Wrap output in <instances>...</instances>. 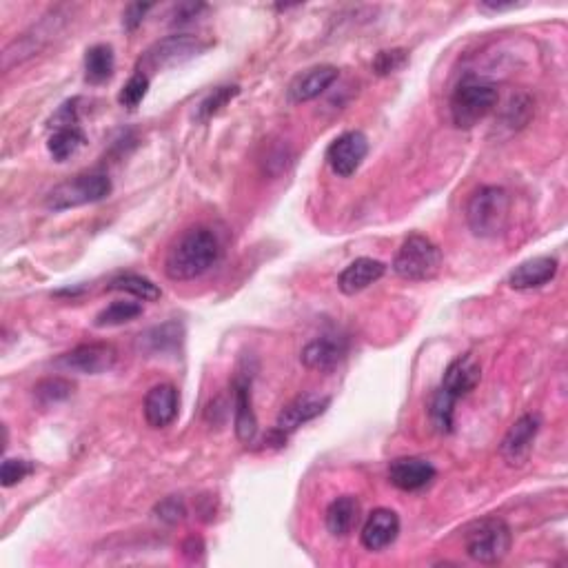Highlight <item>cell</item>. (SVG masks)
Returning <instances> with one entry per match:
<instances>
[{"instance_id":"18","label":"cell","mask_w":568,"mask_h":568,"mask_svg":"<svg viewBox=\"0 0 568 568\" xmlns=\"http://www.w3.org/2000/svg\"><path fill=\"white\" fill-rule=\"evenodd\" d=\"M389 480L400 491H420L435 480V466L422 458H398L389 464Z\"/></svg>"},{"instance_id":"2","label":"cell","mask_w":568,"mask_h":568,"mask_svg":"<svg viewBox=\"0 0 568 568\" xmlns=\"http://www.w3.org/2000/svg\"><path fill=\"white\" fill-rule=\"evenodd\" d=\"M511 196L502 187H480L466 205V222L473 236L497 238L509 227Z\"/></svg>"},{"instance_id":"14","label":"cell","mask_w":568,"mask_h":568,"mask_svg":"<svg viewBox=\"0 0 568 568\" xmlns=\"http://www.w3.org/2000/svg\"><path fill=\"white\" fill-rule=\"evenodd\" d=\"M178 389L174 384H156L145 395V404H142V413L151 429H165L178 418Z\"/></svg>"},{"instance_id":"29","label":"cell","mask_w":568,"mask_h":568,"mask_svg":"<svg viewBox=\"0 0 568 568\" xmlns=\"http://www.w3.org/2000/svg\"><path fill=\"white\" fill-rule=\"evenodd\" d=\"M431 422L435 429L440 433H451L453 431V413H455V402L451 398H446L444 393L435 391L433 400H431Z\"/></svg>"},{"instance_id":"5","label":"cell","mask_w":568,"mask_h":568,"mask_svg":"<svg viewBox=\"0 0 568 568\" xmlns=\"http://www.w3.org/2000/svg\"><path fill=\"white\" fill-rule=\"evenodd\" d=\"M442 269V251L433 240L420 233H413L402 242L400 251L395 253L393 271L395 276L409 282H426L438 276Z\"/></svg>"},{"instance_id":"31","label":"cell","mask_w":568,"mask_h":568,"mask_svg":"<svg viewBox=\"0 0 568 568\" xmlns=\"http://www.w3.org/2000/svg\"><path fill=\"white\" fill-rule=\"evenodd\" d=\"M409 63V52L407 49H384L373 60V71L378 76H389L400 71L404 65Z\"/></svg>"},{"instance_id":"21","label":"cell","mask_w":568,"mask_h":568,"mask_svg":"<svg viewBox=\"0 0 568 568\" xmlns=\"http://www.w3.org/2000/svg\"><path fill=\"white\" fill-rule=\"evenodd\" d=\"M327 531L333 537H347L360 522V500L353 495H342L333 500L324 515Z\"/></svg>"},{"instance_id":"9","label":"cell","mask_w":568,"mask_h":568,"mask_svg":"<svg viewBox=\"0 0 568 568\" xmlns=\"http://www.w3.org/2000/svg\"><path fill=\"white\" fill-rule=\"evenodd\" d=\"M542 429L540 413H526L515 420L500 444V455L509 466H522L533 451V442Z\"/></svg>"},{"instance_id":"36","label":"cell","mask_w":568,"mask_h":568,"mask_svg":"<svg viewBox=\"0 0 568 568\" xmlns=\"http://www.w3.org/2000/svg\"><path fill=\"white\" fill-rule=\"evenodd\" d=\"M154 7V5H149V3H134V5H129L125 9V14H123V27L127 29V32H136V29L142 25V20H145L147 12L149 9Z\"/></svg>"},{"instance_id":"30","label":"cell","mask_w":568,"mask_h":568,"mask_svg":"<svg viewBox=\"0 0 568 568\" xmlns=\"http://www.w3.org/2000/svg\"><path fill=\"white\" fill-rule=\"evenodd\" d=\"M147 91H149V76L142 74V71H136V74L127 80L125 87L120 89L118 103L127 109H136L142 100H145Z\"/></svg>"},{"instance_id":"23","label":"cell","mask_w":568,"mask_h":568,"mask_svg":"<svg viewBox=\"0 0 568 568\" xmlns=\"http://www.w3.org/2000/svg\"><path fill=\"white\" fill-rule=\"evenodd\" d=\"M116 69L114 49L109 45H94L85 54V80L89 85H103L111 80Z\"/></svg>"},{"instance_id":"32","label":"cell","mask_w":568,"mask_h":568,"mask_svg":"<svg viewBox=\"0 0 568 568\" xmlns=\"http://www.w3.org/2000/svg\"><path fill=\"white\" fill-rule=\"evenodd\" d=\"M36 466L29 460H18V458H7L3 462V469H0V484L9 489V486H16L18 482H23L29 473H34Z\"/></svg>"},{"instance_id":"26","label":"cell","mask_w":568,"mask_h":568,"mask_svg":"<svg viewBox=\"0 0 568 568\" xmlns=\"http://www.w3.org/2000/svg\"><path fill=\"white\" fill-rule=\"evenodd\" d=\"M138 316H142V304L140 302H131V300H116L111 302L109 307H105L103 311L96 316V327L105 329V327H118V324H125L136 320Z\"/></svg>"},{"instance_id":"10","label":"cell","mask_w":568,"mask_h":568,"mask_svg":"<svg viewBox=\"0 0 568 568\" xmlns=\"http://www.w3.org/2000/svg\"><path fill=\"white\" fill-rule=\"evenodd\" d=\"M369 154V140L362 131H347L331 142L327 149V162L333 174L340 178H351L360 169Z\"/></svg>"},{"instance_id":"37","label":"cell","mask_w":568,"mask_h":568,"mask_svg":"<svg viewBox=\"0 0 568 568\" xmlns=\"http://www.w3.org/2000/svg\"><path fill=\"white\" fill-rule=\"evenodd\" d=\"M200 9H205V5H200V3H189V5H180L176 9V23L182 25V23H189L191 18H196Z\"/></svg>"},{"instance_id":"15","label":"cell","mask_w":568,"mask_h":568,"mask_svg":"<svg viewBox=\"0 0 568 568\" xmlns=\"http://www.w3.org/2000/svg\"><path fill=\"white\" fill-rule=\"evenodd\" d=\"M400 535V517L391 509H375L362 526L360 542L367 551H384Z\"/></svg>"},{"instance_id":"3","label":"cell","mask_w":568,"mask_h":568,"mask_svg":"<svg viewBox=\"0 0 568 568\" xmlns=\"http://www.w3.org/2000/svg\"><path fill=\"white\" fill-rule=\"evenodd\" d=\"M497 87L489 80L469 76L455 87L451 96V120L458 129H471L497 107Z\"/></svg>"},{"instance_id":"11","label":"cell","mask_w":568,"mask_h":568,"mask_svg":"<svg viewBox=\"0 0 568 568\" xmlns=\"http://www.w3.org/2000/svg\"><path fill=\"white\" fill-rule=\"evenodd\" d=\"M329 404H331L329 395H320V393L298 395L296 400L289 402L287 407L280 411L276 420V431L287 438V435H291L293 431H298L302 424L316 420L318 415L329 409Z\"/></svg>"},{"instance_id":"35","label":"cell","mask_w":568,"mask_h":568,"mask_svg":"<svg viewBox=\"0 0 568 568\" xmlns=\"http://www.w3.org/2000/svg\"><path fill=\"white\" fill-rule=\"evenodd\" d=\"M531 118V100L524 96H513L509 107H506V123L513 129H520L526 125V120Z\"/></svg>"},{"instance_id":"38","label":"cell","mask_w":568,"mask_h":568,"mask_svg":"<svg viewBox=\"0 0 568 568\" xmlns=\"http://www.w3.org/2000/svg\"><path fill=\"white\" fill-rule=\"evenodd\" d=\"M182 551H185L187 557H194V560H196V557L202 551H205V544H202L200 537H189V540L185 542V546H182Z\"/></svg>"},{"instance_id":"22","label":"cell","mask_w":568,"mask_h":568,"mask_svg":"<svg viewBox=\"0 0 568 568\" xmlns=\"http://www.w3.org/2000/svg\"><path fill=\"white\" fill-rule=\"evenodd\" d=\"M180 342H182V324L165 322L160 324V327L142 333L138 338V347L140 351H145L149 355H158V353L176 351L180 347Z\"/></svg>"},{"instance_id":"7","label":"cell","mask_w":568,"mask_h":568,"mask_svg":"<svg viewBox=\"0 0 568 568\" xmlns=\"http://www.w3.org/2000/svg\"><path fill=\"white\" fill-rule=\"evenodd\" d=\"M205 49H207V43H202L198 36H191V34L167 36L147 49L145 56L140 58L138 71L147 74V71H162V69L178 67L182 63H187V60L196 58L198 54L205 52Z\"/></svg>"},{"instance_id":"8","label":"cell","mask_w":568,"mask_h":568,"mask_svg":"<svg viewBox=\"0 0 568 568\" xmlns=\"http://www.w3.org/2000/svg\"><path fill=\"white\" fill-rule=\"evenodd\" d=\"M118 353L111 344L105 342H89L71 349L60 355L54 362L56 369L67 373H83V375H98L105 373L116 364Z\"/></svg>"},{"instance_id":"12","label":"cell","mask_w":568,"mask_h":568,"mask_svg":"<svg viewBox=\"0 0 568 568\" xmlns=\"http://www.w3.org/2000/svg\"><path fill=\"white\" fill-rule=\"evenodd\" d=\"M480 380H482V369L478 360H475L471 353H466L460 355V358H455L449 367H446L438 391L444 393L446 398H451L453 402H458L460 398L469 395L475 387H478Z\"/></svg>"},{"instance_id":"6","label":"cell","mask_w":568,"mask_h":568,"mask_svg":"<svg viewBox=\"0 0 568 568\" xmlns=\"http://www.w3.org/2000/svg\"><path fill=\"white\" fill-rule=\"evenodd\" d=\"M111 180L107 174H80L71 180L60 182L58 187L49 191L45 198V207L54 213L76 209L83 205H94L109 198Z\"/></svg>"},{"instance_id":"13","label":"cell","mask_w":568,"mask_h":568,"mask_svg":"<svg viewBox=\"0 0 568 568\" xmlns=\"http://www.w3.org/2000/svg\"><path fill=\"white\" fill-rule=\"evenodd\" d=\"M233 424L240 442L251 444L258 433V418L253 411L251 398V375L238 373L233 380Z\"/></svg>"},{"instance_id":"17","label":"cell","mask_w":568,"mask_h":568,"mask_svg":"<svg viewBox=\"0 0 568 568\" xmlns=\"http://www.w3.org/2000/svg\"><path fill=\"white\" fill-rule=\"evenodd\" d=\"M347 355V342L338 336H322L302 349L300 360L311 371L329 373L338 367Z\"/></svg>"},{"instance_id":"20","label":"cell","mask_w":568,"mask_h":568,"mask_svg":"<svg viewBox=\"0 0 568 568\" xmlns=\"http://www.w3.org/2000/svg\"><path fill=\"white\" fill-rule=\"evenodd\" d=\"M384 271H387L384 262L373 258H358L340 273L338 289L344 296H355V293L369 289L373 282H378L384 276Z\"/></svg>"},{"instance_id":"4","label":"cell","mask_w":568,"mask_h":568,"mask_svg":"<svg viewBox=\"0 0 568 568\" xmlns=\"http://www.w3.org/2000/svg\"><path fill=\"white\" fill-rule=\"evenodd\" d=\"M513 535L500 517H484L464 533V551L473 562L497 564L511 551Z\"/></svg>"},{"instance_id":"19","label":"cell","mask_w":568,"mask_h":568,"mask_svg":"<svg viewBox=\"0 0 568 568\" xmlns=\"http://www.w3.org/2000/svg\"><path fill=\"white\" fill-rule=\"evenodd\" d=\"M557 273V260L551 256H537L517 265L509 276V287L515 291H529L549 284Z\"/></svg>"},{"instance_id":"24","label":"cell","mask_w":568,"mask_h":568,"mask_svg":"<svg viewBox=\"0 0 568 568\" xmlns=\"http://www.w3.org/2000/svg\"><path fill=\"white\" fill-rule=\"evenodd\" d=\"M85 145H87V136H85V131L80 125L54 129L52 136H49V140H47L49 154H52V158L56 162H65L71 156H76Z\"/></svg>"},{"instance_id":"27","label":"cell","mask_w":568,"mask_h":568,"mask_svg":"<svg viewBox=\"0 0 568 568\" xmlns=\"http://www.w3.org/2000/svg\"><path fill=\"white\" fill-rule=\"evenodd\" d=\"M74 393V384L65 378H47L40 380L34 387V398L40 407H52V404L65 402Z\"/></svg>"},{"instance_id":"1","label":"cell","mask_w":568,"mask_h":568,"mask_svg":"<svg viewBox=\"0 0 568 568\" xmlns=\"http://www.w3.org/2000/svg\"><path fill=\"white\" fill-rule=\"evenodd\" d=\"M222 247L216 233L207 227L187 229L169 247L165 258V273L169 280L187 282L196 280L218 265Z\"/></svg>"},{"instance_id":"28","label":"cell","mask_w":568,"mask_h":568,"mask_svg":"<svg viewBox=\"0 0 568 568\" xmlns=\"http://www.w3.org/2000/svg\"><path fill=\"white\" fill-rule=\"evenodd\" d=\"M240 94V87H218V89H213L211 94L202 100V103L198 105V111H196V118L200 120V123H207L209 118H213L218 114V111L222 107H227L233 98H236Z\"/></svg>"},{"instance_id":"33","label":"cell","mask_w":568,"mask_h":568,"mask_svg":"<svg viewBox=\"0 0 568 568\" xmlns=\"http://www.w3.org/2000/svg\"><path fill=\"white\" fill-rule=\"evenodd\" d=\"M154 513H156V517H158L160 522L178 524V522L185 520L187 506H185V500H182L180 495H169V497H165V500L156 504Z\"/></svg>"},{"instance_id":"16","label":"cell","mask_w":568,"mask_h":568,"mask_svg":"<svg viewBox=\"0 0 568 568\" xmlns=\"http://www.w3.org/2000/svg\"><path fill=\"white\" fill-rule=\"evenodd\" d=\"M340 76L338 67L333 65H316L307 71H302L291 80L287 89L291 103H309V100L324 94Z\"/></svg>"},{"instance_id":"25","label":"cell","mask_w":568,"mask_h":568,"mask_svg":"<svg viewBox=\"0 0 568 568\" xmlns=\"http://www.w3.org/2000/svg\"><path fill=\"white\" fill-rule=\"evenodd\" d=\"M107 289L109 291H125V293H129V296H134L142 302H154V300H160V296H162L158 284H154L149 278L136 276V273H123V276L111 280Z\"/></svg>"},{"instance_id":"34","label":"cell","mask_w":568,"mask_h":568,"mask_svg":"<svg viewBox=\"0 0 568 568\" xmlns=\"http://www.w3.org/2000/svg\"><path fill=\"white\" fill-rule=\"evenodd\" d=\"M80 98H69L63 105L58 107L56 114L49 118V129H63V127H74L80 123Z\"/></svg>"}]
</instances>
